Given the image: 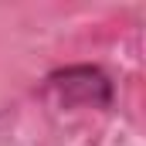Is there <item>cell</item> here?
<instances>
[{
    "instance_id": "1",
    "label": "cell",
    "mask_w": 146,
    "mask_h": 146,
    "mask_svg": "<svg viewBox=\"0 0 146 146\" xmlns=\"http://www.w3.org/2000/svg\"><path fill=\"white\" fill-rule=\"evenodd\" d=\"M44 92L58 99L65 109H109L115 85L99 65H65L44 78Z\"/></svg>"
}]
</instances>
